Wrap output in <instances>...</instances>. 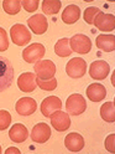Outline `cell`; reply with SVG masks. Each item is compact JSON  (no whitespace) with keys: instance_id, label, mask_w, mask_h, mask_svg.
I'll use <instances>...</instances> for the list:
<instances>
[{"instance_id":"obj_4","label":"cell","mask_w":115,"mask_h":154,"mask_svg":"<svg viewBox=\"0 0 115 154\" xmlns=\"http://www.w3.org/2000/svg\"><path fill=\"white\" fill-rule=\"evenodd\" d=\"M69 46L72 51L81 55H85L92 50V41L88 36L83 34H77L69 38Z\"/></svg>"},{"instance_id":"obj_30","label":"cell","mask_w":115,"mask_h":154,"mask_svg":"<svg viewBox=\"0 0 115 154\" xmlns=\"http://www.w3.org/2000/svg\"><path fill=\"white\" fill-rule=\"evenodd\" d=\"M115 134H110V136L107 137V139H105V148H107L108 152L110 153H114L115 152Z\"/></svg>"},{"instance_id":"obj_29","label":"cell","mask_w":115,"mask_h":154,"mask_svg":"<svg viewBox=\"0 0 115 154\" xmlns=\"http://www.w3.org/2000/svg\"><path fill=\"white\" fill-rule=\"evenodd\" d=\"M9 47V37L6 31L3 27H0V52L6 51Z\"/></svg>"},{"instance_id":"obj_2","label":"cell","mask_w":115,"mask_h":154,"mask_svg":"<svg viewBox=\"0 0 115 154\" xmlns=\"http://www.w3.org/2000/svg\"><path fill=\"white\" fill-rule=\"evenodd\" d=\"M66 109L71 116H79L87 109V102L82 94L73 93L66 101Z\"/></svg>"},{"instance_id":"obj_27","label":"cell","mask_w":115,"mask_h":154,"mask_svg":"<svg viewBox=\"0 0 115 154\" xmlns=\"http://www.w3.org/2000/svg\"><path fill=\"white\" fill-rule=\"evenodd\" d=\"M11 123V114L5 109L0 111V131H5Z\"/></svg>"},{"instance_id":"obj_28","label":"cell","mask_w":115,"mask_h":154,"mask_svg":"<svg viewBox=\"0 0 115 154\" xmlns=\"http://www.w3.org/2000/svg\"><path fill=\"white\" fill-rule=\"evenodd\" d=\"M21 8H24L27 13H34L38 8V0H22Z\"/></svg>"},{"instance_id":"obj_5","label":"cell","mask_w":115,"mask_h":154,"mask_svg":"<svg viewBox=\"0 0 115 154\" xmlns=\"http://www.w3.org/2000/svg\"><path fill=\"white\" fill-rule=\"evenodd\" d=\"M66 72L72 79H81L87 72V62L82 57H73L66 65Z\"/></svg>"},{"instance_id":"obj_31","label":"cell","mask_w":115,"mask_h":154,"mask_svg":"<svg viewBox=\"0 0 115 154\" xmlns=\"http://www.w3.org/2000/svg\"><path fill=\"white\" fill-rule=\"evenodd\" d=\"M6 154H11V153H15V154H20V150H19L17 148H14V147H10V148H7L5 150Z\"/></svg>"},{"instance_id":"obj_12","label":"cell","mask_w":115,"mask_h":154,"mask_svg":"<svg viewBox=\"0 0 115 154\" xmlns=\"http://www.w3.org/2000/svg\"><path fill=\"white\" fill-rule=\"evenodd\" d=\"M95 26H97L100 31H113L115 29V17L111 14H105L103 11H100L94 19V23Z\"/></svg>"},{"instance_id":"obj_19","label":"cell","mask_w":115,"mask_h":154,"mask_svg":"<svg viewBox=\"0 0 115 154\" xmlns=\"http://www.w3.org/2000/svg\"><path fill=\"white\" fill-rule=\"evenodd\" d=\"M97 47L104 52H113L115 50V36L114 35H99L95 40Z\"/></svg>"},{"instance_id":"obj_10","label":"cell","mask_w":115,"mask_h":154,"mask_svg":"<svg viewBox=\"0 0 115 154\" xmlns=\"http://www.w3.org/2000/svg\"><path fill=\"white\" fill-rule=\"evenodd\" d=\"M61 109H62V102L60 97H57V96L46 97L41 102V113L47 118H50L51 114L55 113L56 111H61Z\"/></svg>"},{"instance_id":"obj_26","label":"cell","mask_w":115,"mask_h":154,"mask_svg":"<svg viewBox=\"0 0 115 154\" xmlns=\"http://www.w3.org/2000/svg\"><path fill=\"white\" fill-rule=\"evenodd\" d=\"M99 13H100L99 8H95V6L87 8L85 9V11H84V21L87 24H89V25H92L94 23L95 16H97Z\"/></svg>"},{"instance_id":"obj_13","label":"cell","mask_w":115,"mask_h":154,"mask_svg":"<svg viewBox=\"0 0 115 154\" xmlns=\"http://www.w3.org/2000/svg\"><path fill=\"white\" fill-rule=\"evenodd\" d=\"M15 109H16V112L20 114V116H24V117H26V116H30V114H32V113L36 112L37 103L31 97H22V98H20V100L16 102Z\"/></svg>"},{"instance_id":"obj_22","label":"cell","mask_w":115,"mask_h":154,"mask_svg":"<svg viewBox=\"0 0 115 154\" xmlns=\"http://www.w3.org/2000/svg\"><path fill=\"white\" fill-rule=\"evenodd\" d=\"M100 116L105 122L115 121V104L114 102H107L100 107Z\"/></svg>"},{"instance_id":"obj_11","label":"cell","mask_w":115,"mask_h":154,"mask_svg":"<svg viewBox=\"0 0 115 154\" xmlns=\"http://www.w3.org/2000/svg\"><path fill=\"white\" fill-rule=\"evenodd\" d=\"M28 27L31 29V31L36 35H41L45 34L49 29V21H47V17L42 14H36L34 16H31L27 20Z\"/></svg>"},{"instance_id":"obj_8","label":"cell","mask_w":115,"mask_h":154,"mask_svg":"<svg viewBox=\"0 0 115 154\" xmlns=\"http://www.w3.org/2000/svg\"><path fill=\"white\" fill-rule=\"evenodd\" d=\"M109 72H110V66L107 61H104V60L94 61L89 66V76L94 80L107 79Z\"/></svg>"},{"instance_id":"obj_15","label":"cell","mask_w":115,"mask_h":154,"mask_svg":"<svg viewBox=\"0 0 115 154\" xmlns=\"http://www.w3.org/2000/svg\"><path fill=\"white\" fill-rule=\"evenodd\" d=\"M64 146L67 149L73 153L81 152L84 148V138L79 133H75V132L69 133V134H67L64 138Z\"/></svg>"},{"instance_id":"obj_7","label":"cell","mask_w":115,"mask_h":154,"mask_svg":"<svg viewBox=\"0 0 115 154\" xmlns=\"http://www.w3.org/2000/svg\"><path fill=\"white\" fill-rule=\"evenodd\" d=\"M34 70L38 79L49 80L52 79L56 73V65L51 60H40L35 63Z\"/></svg>"},{"instance_id":"obj_9","label":"cell","mask_w":115,"mask_h":154,"mask_svg":"<svg viewBox=\"0 0 115 154\" xmlns=\"http://www.w3.org/2000/svg\"><path fill=\"white\" fill-rule=\"evenodd\" d=\"M51 124L57 132H64L71 127V118L69 114L62 112V111H56L51 114Z\"/></svg>"},{"instance_id":"obj_25","label":"cell","mask_w":115,"mask_h":154,"mask_svg":"<svg viewBox=\"0 0 115 154\" xmlns=\"http://www.w3.org/2000/svg\"><path fill=\"white\" fill-rule=\"evenodd\" d=\"M36 85L43 91H53L57 87V80L55 79V77L49 79V80H42V79L36 77Z\"/></svg>"},{"instance_id":"obj_24","label":"cell","mask_w":115,"mask_h":154,"mask_svg":"<svg viewBox=\"0 0 115 154\" xmlns=\"http://www.w3.org/2000/svg\"><path fill=\"white\" fill-rule=\"evenodd\" d=\"M3 9L9 15H16L21 9V2L20 0H4Z\"/></svg>"},{"instance_id":"obj_32","label":"cell","mask_w":115,"mask_h":154,"mask_svg":"<svg viewBox=\"0 0 115 154\" xmlns=\"http://www.w3.org/2000/svg\"><path fill=\"white\" fill-rule=\"evenodd\" d=\"M0 153H1V147H0Z\"/></svg>"},{"instance_id":"obj_18","label":"cell","mask_w":115,"mask_h":154,"mask_svg":"<svg viewBox=\"0 0 115 154\" xmlns=\"http://www.w3.org/2000/svg\"><path fill=\"white\" fill-rule=\"evenodd\" d=\"M87 96L92 102H100L107 96V90L100 83H92L87 88Z\"/></svg>"},{"instance_id":"obj_3","label":"cell","mask_w":115,"mask_h":154,"mask_svg":"<svg viewBox=\"0 0 115 154\" xmlns=\"http://www.w3.org/2000/svg\"><path fill=\"white\" fill-rule=\"evenodd\" d=\"M10 37L11 41L17 46H25L32 38L30 30L22 24H15L10 29Z\"/></svg>"},{"instance_id":"obj_21","label":"cell","mask_w":115,"mask_h":154,"mask_svg":"<svg viewBox=\"0 0 115 154\" xmlns=\"http://www.w3.org/2000/svg\"><path fill=\"white\" fill-rule=\"evenodd\" d=\"M55 52L57 56L60 57H68L71 56V54L73 52L71 50V46H69V38L63 37L61 40H58L55 45Z\"/></svg>"},{"instance_id":"obj_16","label":"cell","mask_w":115,"mask_h":154,"mask_svg":"<svg viewBox=\"0 0 115 154\" xmlns=\"http://www.w3.org/2000/svg\"><path fill=\"white\" fill-rule=\"evenodd\" d=\"M36 75L31 72H25L19 76L17 79V86L22 92H32L36 88Z\"/></svg>"},{"instance_id":"obj_14","label":"cell","mask_w":115,"mask_h":154,"mask_svg":"<svg viewBox=\"0 0 115 154\" xmlns=\"http://www.w3.org/2000/svg\"><path fill=\"white\" fill-rule=\"evenodd\" d=\"M51 137V128L46 123H38L31 131V139L35 143H46Z\"/></svg>"},{"instance_id":"obj_17","label":"cell","mask_w":115,"mask_h":154,"mask_svg":"<svg viewBox=\"0 0 115 154\" xmlns=\"http://www.w3.org/2000/svg\"><path fill=\"white\" fill-rule=\"evenodd\" d=\"M9 137H10V139L13 142H15V143H22L28 137V131H27V128L24 126V124L16 123L10 128Z\"/></svg>"},{"instance_id":"obj_1","label":"cell","mask_w":115,"mask_h":154,"mask_svg":"<svg viewBox=\"0 0 115 154\" xmlns=\"http://www.w3.org/2000/svg\"><path fill=\"white\" fill-rule=\"evenodd\" d=\"M14 80V67L10 60L0 56V92H4L11 86Z\"/></svg>"},{"instance_id":"obj_6","label":"cell","mask_w":115,"mask_h":154,"mask_svg":"<svg viewBox=\"0 0 115 154\" xmlns=\"http://www.w3.org/2000/svg\"><path fill=\"white\" fill-rule=\"evenodd\" d=\"M46 49L41 44H31L22 51V59L28 63H36L45 56Z\"/></svg>"},{"instance_id":"obj_23","label":"cell","mask_w":115,"mask_h":154,"mask_svg":"<svg viewBox=\"0 0 115 154\" xmlns=\"http://www.w3.org/2000/svg\"><path fill=\"white\" fill-rule=\"evenodd\" d=\"M61 5L60 0H45L42 2V11L46 15H55L60 11Z\"/></svg>"},{"instance_id":"obj_20","label":"cell","mask_w":115,"mask_h":154,"mask_svg":"<svg viewBox=\"0 0 115 154\" xmlns=\"http://www.w3.org/2000/svg\"><path fill=\"white\" fill-rule=\"evenodd\" d=\"M81 17V9L77 5H68L62 13V21L64 24H74Z\"/></svg>"}]
</instances>
